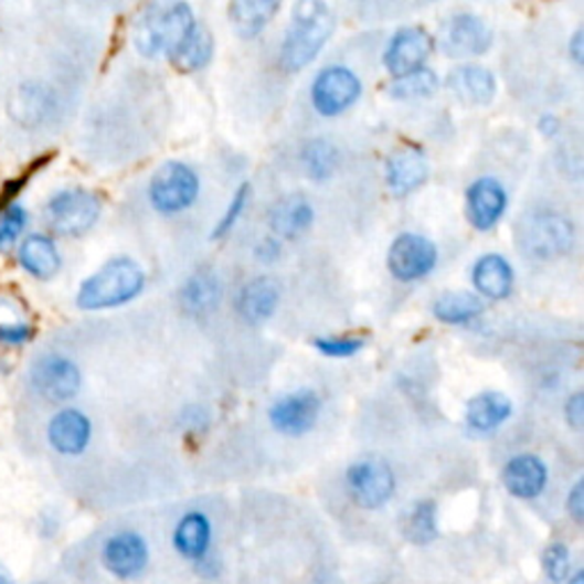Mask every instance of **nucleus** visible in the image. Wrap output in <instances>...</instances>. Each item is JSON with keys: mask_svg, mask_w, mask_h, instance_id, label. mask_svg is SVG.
<instances>
[{"mask_svg": "<svg viewBox=\"0 0 584 584\" xmlns=\"http://www.w3.org/2000/svg\"><path fill=\"white\" fill-rule=\"evenodd\" d=\"M336 28L333 12L329 6L318 0H304L297 3L290 14V23L284 34V44L279 53V62L284 72L297 74L304 66L311 64L325 44L331 40Z\"/></svg>", "mask_w": 584, "mask_h": 584, "instance_id": "f257e3e1", "label": "nucleus"}, {"mask_svg": "<svg viewBox=\"0 0 584 584\" xmlns=\"http://www.w3.org/2000/svg\"><path fill=\"white\" fill-rule=\"evenodd\" d=\"M147 274L128 256H117L83 282L76 304L83 311H106L132 301L145 290Z\"/></svg>", "mask_w": 584, "mask_h": 584, "instance_id": "f03ea898", "label": "nucleus"}, {"mask_svg": "<svg viewBox=\"0 0 584 584\" xmlns=\"http://www.w3.org/2000/svg\"><path fill=\"white\" fill-rule=\"evenodd\" d=\"M194 25L197 21L188 3H153L135 21L132 42L145 57L171 55Z\"/></svg>", "mask_w": 584, "mask_h": 584, "instance_id": "7ed1b4c3", "label": "nucleus"}, {"mask_svg": "<svg viewBox=\"0 0 584 584\" xmlns=\"http://www.w3.org/2000/svg\"><path fill=\"white\" fill-rule=\"evenodd\" d=\"M575 243L573 224L553 211H534L523 217L519 226V245L521 249L537 258H560L571 252Z\"/></svg>", "mask_w": 584, "mask_h": 584, "instance_id": "20e7f679", "label": "nucleus"}, {"mask_svg": "<svg viewBox=\"0 0 584 584\" xmlns=\"http://www.w3.org/2000/svg\"><path fill=\"white\" fill-rule=\"evenodd\" d=\"M199 190L201 181L190 164L167 162L156 171L149 183V199L158 213L177 215L192 209Z\"/></svg>", "mask_w": 584, "mask_h": 584, "instance_id": "39448f33", "label": "nucleus"}, {"mask_svg": "<svg viewBox=\"0 0 584 584\" xmlns=\"http://www.w3.org/2000/svg\"><path fill=\"white\" fill-rule=\"evenodd\" d=\"M100 215V199L89 190H62L57 192L49 205H46V217L49 224L60 233L68 237H78L87 233Z\"/></svg>", "mask_w": 584, "mask_h": 584, "instance_id": "423d86ee", "label": "nucleus"}, {"mask_svg": "<svg viewBox=\"0 0 584 584\" xmlns=\"http://www.w3.org/2000/svg\"><path fill=\"white\" fill-rule=\"evenodd\" d=\"M361 96V81L348 66H327L311 85V103L318 115L338 117L350 110Z\"/></svg>", "mask_w": 584, "mask_h": 584, "instance_id": "0eeeda50", "label": "nucleus"}, {"mask_svg": "<svg viewBox=\"0 0 584 584\" xmlns=\"http://www.w3.org/2000/svg\"><path fill=\"white\" fill-rule=\"evenodd\" d=\"M493 46V30L475 14H455L438 30V49L457 60L479 57Z\"/></svg>", "mask_w": 584, "mask_h": 584, "instance_id": "6e6552de", "label": "nucleus"}, {"mask_svg": "<svg viewBox=\"0 0 584 584\" xmlns=\"http://www.w3.org/2000/svg\"><path fill=\"white\" fill-rule=\"evenodd\" d=\"M346 482H348L350 498L361 509H380L395 493V475L391 466L374 457L352 464Z\"/></svg>", "mask_w": 584, "mask_h": 584, "instance_id": "1a4fd4ad", "label": "nucleus"}, {"mask_svg": "<svg viewBox=\"0 0 584 584\" xmlns=\"http://www.w3.org/2000/svg\"><path fill=\"white\" fill-rule=\"evenodd\" d=\"M438 252L429 237L418 233H402L389 249V269L397 282L414 284L425 279L436 267Z\"/></svg>", "mask_w": 584, "mask_h": 584, "instance_id": "9d476101", "label": "nucleus"}, {"mask_svg": "<svg viewBox=\"0 0 584 584\" xmlns=\"http://www.w3.org/2000/svg\"><path fill=\"white\" fill-rule=\"evenodd\" d=\"M432 51H434L432 34L421 25H406L391 38L384 51V66L393 78H400L423 68Z\"/></svg>", "mask_w": 584, "mask_h": 584, "instance_id": "9b49d317", "label": "nucleus"}, {"mask_svg": "<svg viewBox=\"0 0 584 584\" xmlns=\"http://www.w3.org/2000/svg\"><path fill=\"white\" fill-rule=\"evenodd\" d=\"M322 402L314 391H295L269 406V423L279 434L301 436L311 432L320 418Z\"/></svg>", "mask_w": 584, "mask_h": 584, "instance_id": "f8f14e48", "label": "nucleus"}, {"mask_svg": "<svg viewBox=\"0 0 584 584\" xmlns=\"http://www.w3.org/2000/svg\"><path fill=\"white\" fill-rule=\"evenodd\" d=\"M32 384L46 400L66 402L78 395L83 376L74 361L64 357H42L32 368Z\"/></svg>", "mask_w": 584, "mask_h": 584, "instance_id": "ddd939ff", "label": "nucleus"}, {"mask_svg": "<svg viewBox=\"0 0 584 584\" xmlns=\"http://www.w3.org/2000/svg\"><path fill=\"white\" fill-rule=\"evenodd\" d=\"M507 211V190L496 179H477L466 192V213L477 231H491Z\"/></svg>", "mask_w": 584, "mask_h": 584, "instance_id": "4468645a", "label": "nucleus"}, {"mask_svg": "<svg viewBox=\"0 0 584 584\" xmlns=\"http://www.w3.org/2000/svg\"><path fill=\"white\" fill-rule=\"evenodd\" d=\"M103 564L121 580L140 575L149 564V545L135 532L115 534L103 545Z\"/></svg>", "mask_w": 584, "mask_h": 584, "instance_id": "2eb2a0df", "label": "nucleus"}, {"mask_svg": "<svg viewBox=\"0 0 584 584\" xmlns=\"http://www.w3.org/2000/svg\"><path fill=\"white\" fill-rule=\"evenodd\" d=\"M502 485L513 498H539L548 485V468L537 455H517L502 470Z\"/></svg>", "mask_w": 584, "mask_h": 584, "instance_id": "dca6fc26", "label": "nucleus"}, {"mask_svg": "<svg viewBox=\"0 0 584 584\" xmlns=\"http://www.w3.org/2000/svg\"><path fill=\"white\" fill-rule=\"evenodd\" d=\"M429 162L418 149H400L386 160V183L395 197H406L425 185Z\"/></svg>", "mask_w": 584, "mask_h": 584, "instance_id": "f3484780", "label": "nucleus"}, {"mask_svg": "<svg viewBox=\"0 0 584 584\" xmlns=\"http://www.w3.org/2000/svg\"><path fill=\"white\" fill-rule=\"evenodd\" d=\"M92 438V423L78 408H64L49 425V440L60 455L76 457L85 453Z\"/></svg>", "mask_w": 584, "mask_h": 584, "instance_id": "a211bd4d", "label": "nucleus"}, {"mask_svg": "<svg viewBox=\"0 0 584 584\" xmlns=\"http://www.w3.org/2000/svg\"><path fill=\"white\" fill-rule=\"evenodd\" d=\"M279 299H282V288L277 282L269 277L252 279L237 295V301H235L237 316L243 318L247 325H261L269 320L274 311H277Z\"/></svg>", "mask_w": 584, "mask_h": 584, "instance_id": "6ab92c4d", "label": "nucleus"}, {"mask_svg": "<svg viewBox=\"0 0 584 584\" xmlns=\"http://www.w3.org/2000/svg\"><path fill=\"white\" fill-rule=\"evenodd\" d=\"M450 92L468 106H487L493 100L498 83L487 66L464 64L448 76Z\"/></svg>", "mask_w": 584, "mask_h": 584, "instance_id": "aec40b11", "label": "nucleus"}, {"mask_svg": "<svg viewBox=\"0 0 584 584\" xmlns=\"http://www.w3.org/2000/svg\"><path fill=\"white\" fill-rule=\"evenodd\" d=\"M472 286L487 299H507L513 290L511 263L500 254H485L472 265Z\"/></svg>", "mask_w": 584, "mask_h": 584, "instance_id": "412c9836", "label": "nucleus"}, {"mask_svg": "<svg viewBox=\"0 0 584 584\" xmlns=\"http://www.w3.org/2000/svg\"><path fill=\"white\" fill-rule=\"evenodd\" d=\"M314 205L301 194H290L279 199L269 211V226L279 237H299L314 224Z\"/></svg>", "mask_w": 584, "mask_h": 584, "instance_id": "4be33fe9", "label": "nucleus"}, {"mask_svg": "<svg viewBox=\"0 0 584 584\" xmlns=\"http://www.w3.org/2000/svg\"><path fill=\"white\" fill-rule=\"evenodd\" d=\"M513 414L511 400L498 391L475 395L466 406V423L477 434H491Z\"/></svg>", "mask_w": 584, "mask_h": 584, "instance_id": "5701e85b", "label": "nucleus"}, {"mask_svg": "<svg viewBox=\"0 0 584 584\" xmlns=\"http://www.w3.org/2000/svg\"><path fill=\"white\" fill-rule=\"evenodd\" d=\"M19 261L34 279H53L62 267V258L55 243L40 233H32L23 240L19 247Z\"/></svg>", "mask_w": 584, "mask_h": 584, "instance_id": "b1692460", "label": "nucleus"}, {"mask_svg": "<svg viewBox=\"0 0 584 584\" xmlns=\"http://www.w3.org/2000/svg\"><path fill=\"white\" fill-rule=\"evenodd\" d=\"M213 528L205 513L190 511L179 521L174 530V548L185 560H201L211 548Z\"/></svg>", "mask_w": 584, "mask_h": 584, "instance_id": "393cba45", "label": "nucleus"}, {"mask_svg": "<svg viewBox=\"0 0 584 584\" xmlns=\"http://www.w3.org/2000/svg\"><path fill=\"white\" fill-rule=\"evenodd\" d=\"M282 10L272 0H237L229 8V21L243 40H252L265 30V25Z\"/></svg>", "mask_w": 584, "mask_h": 584, "instance_id": "a878e982", "label": "nucleus"}, {"mask_svg": "<svg viewBox=\"0 0 584 584\" xmlns=\"http://www.w3.org/2000/svg\"><path fill=\"white\" fill-rule=\"evenodd\" d=\"M213 51H215V42H213L211 30L203 28V25H194V30L188 34L185 42L169 57H171V64H174L179 72L194 74L211 62Z\"/></svg>", "mask_w": 584, "mask_h": 584, "instance_id": "bb28decb", "label": "nucleus"}, {"mask_svg": "<svg viewBox=\"0 0 584 584\" xmlns=\"http://www.w3.org/2000/svg\"><path fill=\"white\" fill-rule=\"evenodd\" d=\"M222 299V284L213 272H197L181 288V304L188 314H211Z\"/></svg>", "mask_w": 584, "mask_h": 584, "instance_id": "cd10ccee", "label": "nucleus"}, {"mask_svg": "<svg viewBox=\"0 0 584 584\" xmlns=\"http://www.w3.org/2000/svg\"><path fill=\"white\" fill-rule=\"evenodd\" d=\"M432 311L436 316L438 322L443 325H468L472 322L477 316H482L485 311V304L477 295L472 293H443L434 306Z\"/></svg>", "mask_w": 584, "mask_h": 584, "instance_id": "c85d7f7f", "label": "nucleus"}, {"mask_svg": "<svg viewBox=\"0 0 584 584\" xmlns=\"http://www.w3.org/2000/svg\"><path fill=\"white\" fill-rule=\"evenodd\" d=\"M301 164L306 169V177L318 183L327 181L338 164V151L327 140L308 142L301 151Z\"/></svg>", "mask_w": 584, "mask_h": 584, "instance_id": "c756f323", "label": "nucleus"}, {"mask_svg": "<svg viewBox=\"0 0 584 584\" xmlns=\"http://www.w3.org/2000/svg\"><path fill=\"white\" fill-rule=\"evenodd\" d=\"M438 76L432 72V68L423 66L418 72H411L406 76L393 78L389 94L402 100H411V98H427L438 89Z\"/></svg>", "mask_w": 584, "mask_h": 584, "instance_id": "7c9ffc66", "label": "nucleus"}, {"mask_svg": "<svg viewBox=\"0 0 584 584\" xmlns=\"http://www.w3.org/2000/svg\"><path fill=\"white\" fill-rule=\"evenodd\" d=\"M408 541L414 543H429L438 534L436 525V505L432 500L418 502L406 517V528H404Z\"/></svg>", "mask_w": 584, "mask_h": 584, "instance_id": "2f4dec72", "label": "nucleus"}, {"mask_svg": "<svg viewBox=\"0 0 584 584\" xmlns=\"http://www.w3.org/2000/svg\"><path fill=\"white\" fill-rule=\"evenodd\" d=\"M25 224H28V215L21 205L19 203L8 205L3 215H0V252H8L17 243V237L23 233Z\"/></svg>", "mask_w": 584, "mask_h": 584, "instance_id": "473e14b6", "label": "nucleus"}, {"mask_svg": "<svg viewBox=\"0 0 584 584\" xmlns=\"http://www.w3.org/2000/svg\"><path fill=\"white\" fill-rule=\"evenodd\" d=\"M543 571L551 582H564L571 571V553L564 543H553L543 553Z\"/></svg>", "mask_w": 584, "mask_h": 584, "instance_id": "72a5a7b5", "label": "nucleus"}, {"mask_svg": "<svg viewBox=\"0 0 584 584\" xmlns=\"http://www.w3.org/2000/svg\"><path fill=\"white\" fill-rule=\"evenodd\" d=\"M314 348L331 359H348L359 354L365 348L363 338H318L314 340Z\"/></svg>", "mask_w": 584, "mask_h": 584, "instance_id": "f704fd0d", "label": "nucleus"}, {"mask_svg": "<svg viewBox=\"0 0 584 584\" xmlns=\"http://www.w3.org/2000/svg\"><path fill=\"white\" fill-rule=\"evenodd\" d=\"M247 201H249V183H243V185H240V188L235 190V194H233V199H231V203H229L226 213L222 215V220L217 222V226H215V231H213V237H215V240H220V237H224L226 233H231V229L237 224L240 215H243Z\"/></svg>", "mask_w": 584, "mask_h": 584, "instance_id": "c9c22d12", "label": "nucleus"}, {"mask_svg": "<svg viewBox=\"0 0 584 584\" xmlns=\"http://www.w3.org/2000/svg\"><path fill=\"white\" fill-rule=\"evenodd\" d=\"M32 338V327L25 322H0V342L3 346H23Z\"/></svg>", "mask_w": 584, "mask_h": 584, "instance_id": "e433bc0d", "label": "nucleus"}, {"mask_svg": "<svg viewBox=\"0 0 584 584\" xmlns=\"http://www.w3.org/2000/svg\"><path fill=\"white\" fill-rule=\"evenodd\" d=\"M564 418L573 429H582L584 425V395L573 393L564 406Z\"/></svg>", "mask_w": 584, "mask_h": 584, "instance_id": "4c0bfd02", "label": "nucleus"}, {"mask_svg": "<svg viewBox=\"0 0 584 584\" xmlns=\"http://www.w3.org/2000/svg\"><path fill=\"white\" fill-rule=\"evenodd\" d=\"M566 509H569L575 523H582V519H584V485H582V479L580 482H575V487L571 489L569 500H566Z\"/></svg>", "mask_w": 584, "mask_h": 584, "instance_id": "58836bf2", "label": "nucleus"}, {"mask_svg": "<svg viewBox=\"0 0 584 584\" xmlns=\"http://www.w3.org/2000/svg\"><path fill=\"white\" fill-rule=\"evenodd\" d=\"M569 51H571L573 60L577 64H582V60H584V32H582V28L575 30V34L571 38V44H569Z\"/></svg>", "mask_w": 584, "mask_h": 584, "instance_id": "ea45409f", "label": "nucleus"}, {"mask_svg": "<svg viewBox=\"0 0 584 584\" xmlns=\"http://www.w3.org/2000/svg\"><path fill=\"white\" fill-rule=\"evenodd\" d=\"M539 128H541V132H543V135L553 137V135L558 132L560 124H558V119H555V117H543V119L539 121Z\"/></svg>", "mask_w": 584, "mask_h": 584, "instance_id": "a19ab883", "label": "nucleus"}, {"mask_svg": "<svg viewBox=\"0 0 584 584\" xmlns=\"http://www.w3.org/2000/svg\"><path fill=\"white\" fill-rule=\"evenodd\" d=\"M569 584H584V573H582V571L575 573V575L569 580Z\"/></svg>", "mask_w": 584, "mask_h": 584, "instance_id": "79ce46f5", "label": "nucleus"}, {"mask_svg": "<svg viewBox=\"0 0 584 584\" xmlns=\"http://www.w3.org/2000/svg\"><path fill=\"white\" fill-rule=\"evenodd\" d=\"M0 584H8V582H6V580H3V577H0Z\"/></svg>", "mask_w": 584, "mask_h": 584, "instance_id": "37998d69", "label": "nucleus"}]
</instances>
